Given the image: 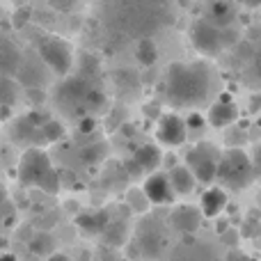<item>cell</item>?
<instances>
[{
  "instance_id": "6da1fadb",
  "label": "cell",
  "mask_w": 261,
  "mask_h": 261,
  "mask_svg": "<svg viewBox=\"0 0 261 261\" xmlns=\"http://www.w3.org/2000/svg\"><path fill=\"white\" fill-rule=\"evenodd\" d=\"M213 90V71L206 62H174L167 69L165 99L174 108H199Z\"/></svg>"
},
{
  "instance_id": "7a4b0ae2",
  "label": "cell",
  "mask_w": 261,
  "mask_h": 261,
  "mask_svg": "<svg viewBox=\"0 0 261 261\" xmlns=\"http://www.w3.org/2000/svg\"><path fill=\"white\" fill-rule=\"evenodd\" d=\"M58 106L71 117H87V113L92 110H99L106 103L103 92L96 87L94 81L85 76H71L58 87V94H55Z\"/></svg>"
},
{
  "instance_id": "3957f363",
  "label": "cell",
  "mask_w": 261,
  "mask_h": 261,
  "mask_svg": "<svg viewBox=\"0 0 261 261\" xmlns=\"http://www.w3.org/2000/svg\"><path fill=\"white\" fill-rule=\"evenodd\" d=\"M18 184L25 188H39L44 193H60L62 188V179L60 172L53 167L48 153L44 149H25L18 161Z\"/></svg>"
},
{
  "instance_id": "277c9868",
  "label": "cell",
  "mask_w": 261,
  "mask_h": 261,
  "mask_svg": "<svg viewBox=\"0 0 261 261\" xmlns=\"http://www.w3.org/2000/svg\"><path fill=\"white\" fill-rule=\"evenodd\" d=\"M254 179V163L250 156L239 147H231L222 153L220 167H218V181L227 188H245Z\"/></svg>"
},
{
  "instance_id": "5b68a950",
  "label": "cell",
  "mask_w": 261,
  "mask_h": 261,
  "mask_svg": "<svg viewBox=\"0 0 261 261\" xmlns=\"http://www.w3.org/2000/svg\"><path fill=\"white\" fill-rule=\"evenodd\" d=\"M222 153L211 142H199L186 153V167L195 174L199 184H211L218 179V167H220Z\"/></svg>"
},
{
  "instance_id": "8992f818",
  "label": "cell",
  "mask_w": 261,
  "mask_h": 261,
  "mask_svg": "<svg viewBox=\"0 0 261 261\" xmlns=\"http://www.w3.org/2000/svg\"><path fill=\"white\" fill-rule=\"evenodd\" d=\"M133 245L138 248L140 257H147V259H156L165 252L167 231H165V227L161 225V220H158L156 216H149L147 220L140 222Z\"/></svg>"
},
{
  "instance_id": "52a82bcc",
  "label": "cell",
  "mask_w": 261,
  "mask_h": 261,
  "mask_svg": "<svg viewBox=\"0 0 261 261\" xmlns=\"http://www.w3.org/2000/svg\"><path fill=\"white\" fill-rule=\"evenodd\" d=\"M39 58L58 76H67L73 64V48L69 41L60 39V37H46L39 44Z\"/></svg>"
},
{
  "instance_id": "ba28073f",
  "label": "cell",
  "mask_w": 261,
  "mask_h": 261,
  "mask_svg": "<svg viewBox=\"0 0 261 261\" xmlns=\"http://www.w3.org/2000/svg\"><path fill=\"white\" fill-rule=\"evenodd\" d=\"M190 44L202 55H218L225 48L222 46V30H218L216 25H211L204 18H197L190 25Z\"/></svg>"
},
{
  "instance_id": "9c48e42d",
  "label": "cell",
  "mask_w": 261,
  "mask_h": 261,
  "mask_svg": "<svg viewBox=\"0 0 261 261\" xmlns=\"http://www.w3.org/2000/svg\"><path fill=\"white\" fill-rule=\"evenodd\" d=\"M156 138L161 144L165 147H179L188 140V126H186V119H181L179 115L167 113L158 119L156 126Z\"/></svg>"
},
{
  "instance_id": "30bf717a",
  "label": "cell",
  "mask_w": 261,
  "mask_h": 261,
  "mask_svg": "<svg viewBox=\"0 0 261 261\" xmlns=\"http://www.w3.org/2000/svg\"><path fill=\"white\" fill-rule=\"evenodd\" d=\"M163 161V153L156 144H142L133 151L130 156L128 165H126V172L133 176H140V174H156V167L161 165Z\"/></svg>"
},
{
  "instance_id": "8fae6325",
  "label": "cell",
  "mask_w": 261,
  "mask_h": 261,
  "mask_svg": "<svg viewBox=\"0 0 261 261\" xmlns=\"http://www.w3.org/2000/svg\"><path fill=\"white\" fill-rule=\"evenodd\" d=\"M142 190L151 204H170L172 199H174V190H172L170 176L163 174V172H156V174L147 176Z\"/></svg>"
},
{
  "instance_id": "7c38bea8",
  "label": "cell",
  "mask_w": 261,
  "mask_h": 261,
  "mask_svg": "<svg viewBox=\"0 0 261 261\" xmlns=\"http://www.w3.org/2000/svg\"><path fill=\"white\" fill-rule=\"evenodd\" d=\"M76 225L83 234H92V236L106 234V229H108V225H110L108 211H103V208H87V211H81L76 216Z\"/></svg>"
},
{
  "instance_id": "4fadbf2b",
  "label": "cell",
  "mask_w": 261,
  "mask_h": 261,
  "mask_svg": "<svg viewBox=\"0 0 261 261\" xmlns=\"http://www.w3.org/2000/svg\"><path fill=\"white\" fill-rule=\"evenodd\" d=\"M170 220H172V227L179 229L181 234L193 236L195 231L199 229V225H202V213L195 206H176L174 211H172Z\"/></svg>"
},
{
  "instance_id": "5bb4252c",
  "label": "cell",
  "mask_w": 261,
  "mask_h": 261,
  "mask_svg": "<svg viewBox=\"0 0 261 261\" xmlns=\"http://www.w3.org/2000/svg\"><path fill=\"white\" fill-rule=\"evenodd\" d=\"M236 117H239V108H236V103H231L227 96H222L220 101H216V103L208 108L206 122L216 128H225V126H229V124H234Z\"/></svg>"
},
{
  "instance_id": "9a60e30c",
  "label": "cell",
  "mask_w": 261,
  "mask_h": 261,
  "mask_svg": "<svg viewBox=\"0 0 261 261\" xmlns=\"http://www.w3.org/2000/svg\"><path fill=\"white\" fill-rule=\"evenodd\" d=\"M234 18H236V7L231 3H211V5H206L204 21H208L211 25H216L218 30H227Z\"/></svg>"
},
{
  "instance_id": "2e32d148",
  "label": "cell",
  "mask_w": 261,
  "mask_h": 261,
  "mask_svg": "<svg viewBox=\"0 0 261 261\" xmlns=\"http://www.w3.org/2000/svg\"><path fill=\"white\" fill-rule=\"evenodd\" d=\"M21 67V50L14 41L0 39V76L16 73Z\"/></svg>"
},
{
  "instance_id": "e0dca14e",
  "label": "cell",
  "mask_w": 261,
  "mask_h": 261,
  "mask_svg": "<svg viewBox=\"0 0 261 261\" xmlns=\"http://www.w3.org/2000/svg\"><path fill=\"white\" fill-rule=\"evenodd\" d=\"M167 176H170V184H172L174 195H190L195 190V184H197L195 174L186 165H174Z\"/></svg>"
},
{
  "instance_id": "ac0fdd59",
  "label": "cell",
  "mask_w": 261,
  "mask_h": 261,
  "mask_svg": "<svg viewBox=\"0 0 261 261\" xmlns=\"http://www.w3.org/2000/svg\"><path fill=\"white\" fill-rule=\"evenodd\" d=\"M225 206H227V195H225V190L218 188V186L208 188L206 193L202 195V213L206 218H218L225 211Z\"/></svg>"
},
{
  "instance_id": "d6986e66",
  "label": "cell",
  "mask_w": 261,
  "mask_h": 261,
  "mask_svg": "<svg viewBox=\"0 0 261 261\" xmlns=\"http://www.w3.org/2000/svg\"><path fill=\"white\" fill-rule=\"evenodd\" d=\"M28 248H30V252L35 254V257H53L55 254L53 252L55 241H53V236H50L48 231H37V234L30 239Z\"/></svg>"
},
{
  "instance_id": "ffe728a7",
  "label": "cell",
  "mask_w": 261,
  "mask_h": 261,
  "mask_svg": "<svg viewBox=\"0 0 261 261\" xmlns=\"http://www.w3.org/2000/svg\"><path fill=\"white\" fill-rule=\"evenodd\" d=\"M135 58H138V62L142 64V67H151L158 60V46L153 44L149 37H142V39L138 41V48H135Z\"/></svg>"
},
{
  "instance_id": "44dd1931",
  "label": "cell",
  "mask_w": 261,
  "mask_h": 261,
  "mask_svg": "<svg viewBox=\"0 0 261 261\" xmlns=\"http://www.w3.org/2000/svg\"><path fill=\"white\" fill-rule=\"evenodd\" d=\"M18 99V85L12 76H0V108H12Z\"/></svg>"
},
{
  "instance_id": "7402d4cb",
  "label": "cell",
  "mask_w": 261,
  "mask_h": 261,
  "mask_svg": "<svg viewBox=\"0 0 261 261\" xmlns=\"http://www.w3.org/2000/svg\"><path fill=\"white\" fill-rule=\"evenodd\" d=\"M149 197L144 195V190L142 188H133V190H128V206L133 208L135 213H147L149 211Z\"/></svg>"
},
{
  "instance_id": "603a6c76",
  "label": "cell",
  "mask_w": 261,
  "mask_h": 261,
  "mask_svg": "<svg viewBox=\"0 0 261 261\" xmlns=\"http://www.w3.org/2000/svg\"><path fill=\"white\" fill-rule=\"evenodd\" d=\"M103 156H106V147H103L101 142L90 144V147L81 149V158H83L85 163H99Z\"/></svg>"
},
{
  "instance_id": "cb8c5ba5",
  "label": "cell",
  "mask_w": 261,
  "mask_h": 261,
  "mask_svg": "<svg viewBox=\"0 0 261 261\" xmlns=\"http://www.w3.org/2000/svg\"><path fill=\"white\" fill-rule=\"evenodd\" d=\"M41 133H44L46 142H58V140H62V138H64V128H62V124L55 122V119H50L48 124H44Z\"/></svg>"
},
{
  "instance_id": "d4e9b609",
  "label": "cell",
  "mask_w": 261,
  "mask_h": 261,
  "mask_svg": "<svg viewBox=\"0 0 261 261\" xmlns=\"http://www.w3.org/2000/svg\"><path fill=\"white\" fill-rule=\"evenodd\" d=\"M12 213H14V208H12V204H9V195H7V190H5V186L0 184V222L9 220Z\"/></svg>"
},
{
  "instance_id": "484cf974",
  "label": "cell",
  "mask_w": 261,
  "mask_h": 261,
  "mask_svg": "<svg viewBox=\"0 0 261 261\" xmlns=\"http://www.w3.org/2000/svg\"><path fill=\"white\" fill-rule=\"evenodd\" d=\"M236 44H239V32L231 30V28L222 30V46H225V48H229V46H236Z\"/></svg>"
},
{
  "instance_id": "4316f807",
  "label": "cell",
  "mask_w": 261,
  "mask_h": 261,
  "mask_svg": "<svg viewBox=\"0 0 261 261\" xmlns=\"http://www.w3.org/2000/svg\"><path fill=\"white\" fill-rule=\"evenodd\" d=\"M28 16H30V9H28V7H21V9H18V12L14 14V18H12V21H14V28H21L23 23L28 21Z\"/></svg>"
},
{
  "instance_id": "83f0119b",
  "label": "cell",
  "mask_w": 261,
  "mask_h": 261,
  "mask_svg": "<svg viewBox=\"0 0 261 261\" xmlns=\"http://www.w3.org/2000/svg\"><path fill=\"white\" fill-rule=\"evenodd\" d=\"M186 126H188V128H202L204 126V119L199 117L197 113H193L188 119H186Z\"/></svg>"
},
{
  "instance_id": "f1b7e54d",
  "label": "cell",
  "mask_w": 261,
  "mask_h": 261,
  "mask_svg": "<svg viewBox=\"0 0 261 261\" xmlns=\"http://www.w3.org/2000/svg\"><path fill=\"white\" fill-rule=\"evenodd\" d=\"M222 241H225L227 245H236V241H239V231H234V229H227L225 234H222Z\"/></svg>"
},
{
  "instance_id": "f546056e",
  "label": "cell",
  "mask_w": 261,
  "mask_h": 261,
  "mask_svg": "<svg viewBox=\"0 0 261 261\" xmlns=\"http://www.w3.org/2000/svg\"><path fill=\"white\" fill-rule=\"evenodd\" d=\"M81 130H83V133H90V130H94V117H83L81 119Z\"/></svg>"
},
{
  "instance_id": "4dcf8cb0",
  "label": "cell",
  "mask_w": 261,
  "mask_h": 261,
  "mask_svg": "<svg viewBox=\"0 0 261 261\" xmlns=\"http://www.w3.org/2000/svg\"><path fill=\"white\" fill-rule=\"evenodd\" d=\"M46 261H71V259H69V257H67V254H62V252H55V254H53V257H48V259H46Z\"/></svg>"
},
{
  "instance_id": "1f68e13d",
  "label": "cell",
  "mask_w": 261,
  "mask_h": 261,
  "mask_svg": "<svg viewBox=\"0 0 261 261\" xmlns=\"http://www.w3.org/2000/svg\"><path fill=\"white\" fill-rule=\"evenodd\" d=\"M254 167H257V170L261 172V147L257 149V151H254Z\"/></svg>"
},
{
  "instance_id": "d6a6232c",
  "label": "cell",
  "mask_w": 261,
  "mask_h": 261,
  "mask_svg": "<svg viewBox=\"0 0 261 261\" xmlns=\"http://www.w3.org/2000/svg\"><path fill=\"white\" fill-rule=\"evenodd\" d=\"M0 261H16L14 254H0Z\"/></svg>"
},
{
  "instance_id": "836d02e7",
  "label": "cell",
  "mask_w": 261,
  "mask_h": 261,
  "mask_svg": "<svg viewBox=\"0 0 261 261\" xmlns=\"http://www.w3.org/2000/svg\"><path fill=\"white\" fill-rule=\"evenodd\" d=\"M254 67H257V71H259V76H261V53L257 55V62H254Z\"/></svg>"
}]
</instances>
